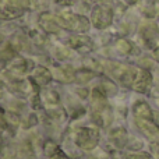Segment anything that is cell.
I'll list each match as a JSON object with an SVG mask.
<instances>
[{
	"label": "cell",
	"instance_id": "8fae6325",
	"mask_svg": "<svg viewBox=\"0 0 159 159\" xmlns=\"http://www.w3.org/2000/svg\"><path fill=\"white\" fill-rule=\"evenodd\" d=\"M0 2H2V0H0Z\"/></svg>",
	"mask_w": 159,
	"mask_h": 159
},
{
	"label": "cell",
	"instance_id": "5b68a950",
	"mask_svg": "<svg viewBox=\"0 0 159 159\" xmlns=\"http://www.w3.org/2000/svg\"><path fill=\"white\" fill-rule=\"evenodd\" d=\"M2 14L6 17V18H16V17L21 16L22 10L20 7H14L13 4H10L8 7H6L4 10H2Z\"/></svg>",
	"mask_w": 159,
	"mask_h": 159
},
{
	"label": "cell",
	"instance_id": "52a82bcc",
	"mask_svg": "<svg viewBox=\"0 0 159 159\" xmlns=\"http://www.w3.org/2000/svg\"><path fill=\"white\" fill-rule=\"evenodd\" d=\"M117 49L120 50L121 53H129V52H131V43L124 41V39H121V41L117 42Z\"/></svg>",
	"mask_w": 159,
	"mask_h": 159
},
{
	"label": "cell",
	"instance_id": "9c48e42d",
	"mask_svg": "<svg viewBox=\"0 0 159 159\" xmlns=\"http://www.w3.org/2000/svg\"><path fill=\"white\" fill-rule=\"evenodd\" d=\"M127 2H129V3H131V4H133V3H135V2H138V0H127Z\"/></svg>",
	"mask_w": 159,
	"mask_h": 159
},
{
	"label": "cell",
	"instance_id": "ba28073f",
	"mask_svg": "<svg viewBox=\"0 0 159 159\" xmlns=\"http://www.w3.org/2000/svg\"><path fill=\"white\" fill-rule=\"evenodd\" d=\"M154 57H155V59H157V60L159 61V46H158L157 49L154 50Z\"/></svg>",
	"mask_w": 159,
	"mask_h": 159
},
{
	"label": "cell",
	"instance_id": "7a4b0ae2",
	"mask_svg": "<svg viewBox=\"0 0 159 159\" xmlns=\"http://www.w3.org/2000/svg\"><path fill=\"white\" fill-rule=\"evenodd\" d=\"M149 84H151V74H149L148 71H145V70H137L134 82H133L134 89L140 91V92H144V91L148 89Z\"/></svg>",
	"mask_w": 159,
	"mask_h": 159
},
{
	"label": "cell",
	"instance_id": "8992f818",
	"mask_svg": "<svg viewBox=\"0 0 159 159\" xmlns=\"http://www.w3.org/2000/svg\"><path fill=\"white\" fill-rule=\"evenodd\" d=\"M157 34H158L157 27H155V25H152V24H149L148 27H145V28H144V30H143V35L145 36L147 39L155 38V36H157Z\"/></svg>",
	"mask_w": 159,
	"mask_h": 159
},
{
	"label": "cell",
	"instance_id": "277c9868",
	"mask_svg": "<svg viewBox=\"0 0 159 159\" xmlns=\"http://www.w3.org/2000/svg\"><path fill=\"white\" fill-rule=\"evenodd\" d=\"M56 78H59L60 81L64 82H71L75 80V74L71 71V69H60V70H56L55 71Z\"/></svg>",
	"mask_w": 159,
	"mask_h": 159
},
{
	"label": "cell",
	"instance_id": "3957f363",
	"mask_svg": "<svg viewBox=\"0 0 159 159\" xmlns=\"http://www.w3.org/2000/svg\"><path fill=\"white\" fill-rule=\"evenodd\" d=\"M70 43H71L73 48H75V49L78 50H89L91 48H92V42H91V39L88 38V36L85 35H75L73 36L71 39H70Z\"/></svg>",
	"mask_w": 159,
	"mask_h": 159
},
{
	"label": "cell",
	"instance_id": "30bf717a",
	"mask_svg": "<svg viewBox=\"0 0 159 159\" xmlns=\"http://www.w3.org/2000/svg\"><path fill=\"white\" fill-rule=\"evenodd\" d=\"M56 2H61V0H56Z\"/></svg>",
	"mask_w": 159,
	"mask_h": 159
},
{
	"label": "cell",
	"instance_id": "6da1fadb",
	"mask_svg": "<svg viewBox=\"0 0 159 159\" xmlns=\"http://www.w3.org/2000/svg\"><path fill=\"white\" fill-rule=\"evenodd\" d=\"M112 22V10L105 6H96L92 10V24L96 28H106Z\"/></svg>",
	"mask_w": 159,
	"mask_h": 159
}]
</instances>
